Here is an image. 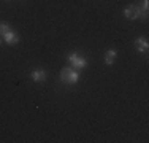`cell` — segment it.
Returning a JSON list of instances; mask_svg holds the SVG:
<instances>
[{"label": "cell", "instance_id": "6da1fadb", "mask_svg": "<svg viewBox=\"0 0 149 143\" xmlns=\"http://www.w3.org/2000/svg\"><path fill=\"white\" fill-rule=\"evenodd\" d=\"M60 80L67 84H76L79 81V73L73 69L65 67V69H62V72H60Z\"/></svg>", "mask_w": 149, "mask_h": 143}, {"label": "cell", "instance_id": "7a4b0ae2", "mask_svg": "<svg viewBox=\"0 0 149 143\" xmlns=\"http://www.w3.org/2000/svg\"><path fill=\"white\" fill-rule=\"evenodd\" d=\"M124 16H125L127 19L135 21V19H138V18H146L148 13H144L140 5H130L124 10Z\"/></svg>", "mask_w": 149, "mask_h": 143}, {"label": "cell", "instance_id": "3957f363", "mask_svg": "<svg viewBox=\"0 0 149 143\" xmlns=\"http://www.w3.org/2000/svg\"><path fill=\"white\" fill-rule=\"evenodd\" d=\"M68 60L72 62L73 67H76V69H84V67L87 65V60L84 59V57H81L78 53H72V54H68Z\"/></svg>", "mask_w": 149, "mask_h": 143}, {"label": "cell", "instance_id": "277c9868", "mask_svg": "<svg viewBox=\"0 0 149 143\" xmlns=\"http://www.w3.org/2000/svg\"><path fill=\"white\" fill-rule=\"evenodd\" d=\"M30 78L35 83H43V81H46V72L43 69H37L30 73Z\"/></svg>", "mask_w": 149, "mask_h": 143}, {"label": "cell", "instance_id": "5b68a950", "mask_svg": "<svg viewBox=\"0 0 149 143\" xmlns=\"http://www.w3.org/2000/svg\"><path fill=\"white\" fill-rule=\"evenodd\" d=\"M135 48H136L140 53H148L149 43H148V40L144 37H138L136 40H135Z\"/></svg>", "mask_w": 149, "mask_h": 143}, {"label": "cell", "instance_id": "8992f818", "mask_svg": "<svg viewBox=\"0 0 149 143\" xmlns=\"http://www.w3.org/2000/svg\"><path fill=\"white\" fill-rule=\"evenodd\" d=\"M2 37H3V40H5V43H8V45H16V43L19 41L17 34H16V32H13V30H8L5 35H2Z\"/></svg>", "mask_w": 149, "mask_h": 143}, {"label": "cell", "instance_id": "52a82bcc", "mask_svg": "<svg viewBox=\"0 0 149 143\" xmlns=\"http://www.w3.org/2000/svg\"><path fill=\"white\" fill-rule=\"evenodd\" d=\"M116 56H118V51H116V49H108L106 54H105V64H106V65H113V64H114Z\"/></svg>", "mask_w": 149, "mask_h": 143}, {"label": "cell", "instance_id": "ba28073f", "mask_svg": "<svg viewBox=\"0 0 149 143\" xmlns=\"http://www.w3.org/2000/svg\"><path fill=\"white\" fill-rule=\"evenodd\" d=\"M8 30H11L8 22H0V35H5Z\"/></svg>", "mask_w": 149, "mask_h": 143}, {"label": "cell", "instance_id": "9c48e42d", "mask_svg": "<svg viewBox=\"0 0 149 143\" xmlns=\"http://www.w3.org/2000/svg\"><path fill=\"white\" fill-rule=\"evenodd\" d=\"M148 6H149V2H148V0H143V5H141V10H143L144 13H148Z\"/></svg>", "mask_w": 149, "mask_h": 143}, {"label": "cell", "instance_id": "30bf717a", "mask_svg": "<svg viewBox=\"0 0 149 143\" xmlns=\"http://www.w3.org/2000/svg\"><path fill=\"white\" fill-rule=\"evenodd\" d=\"M0 43H2V40H0Z\"/></svg>", "mask_w": 149, "mask_h": 143}, {"label": "cell", "instance_id": "8fae6325", "mask_svg": "<svg viewBox=\"0 0 149 143\" xmlns=\"http://www.w3.org/2000/svg\"><path fill=\"white\" fill-rule=\"evenodd\" d=\"M6 2H8V0H6Z\"/></svg>", "mask_w": 149, "mask_h": 143}]
</instances>
